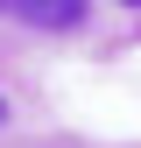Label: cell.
Masks as SVG:
<instances>
[{
  "instance_id": "6da1fadb",
  "label": "cell",
  "mask_w": 141,
  "mask_h": 148,
  "mask_svg": "<svg viewBox=\"0 0 141 148\" xmlns=\"http://www.w3.org/2000/svg\"><path fill=\"white\" fill-rule=\"evenodd\" d=\"M28 28H78L85 21V0H7Z\"/></svg>"
},
{
  "instance_id": "3957f363",
  "label": "cell",
  "mask_w": 141,
  "mask_h": 148,
  "mask_svg": "<svg viewBox=\"0 0 141 148\" xmlns=\"http://www.w3.org/2000/svg\"><path fill=\"white\" fill-rule=\"evenodd\" d=\"M0 7H7V0H0Z\"/></svg>"
},
{
  "instance_id": "7a4b0ae2",
  "label": "cell",
  "mask_w": 141,
  "mask_h": 148,
  "mask_svg": "<svg viewBox=\"0 0 141 148\" xmlns=\"http://www.w3.org/2000/svg\"><path fill=\"white\" fill-rule=\"evenodd\" d=\"M127 7H141V0H127Z\"/></svg>"
}]
</instances>
